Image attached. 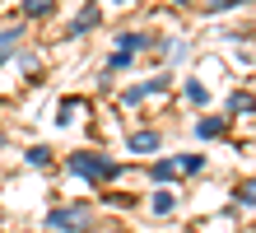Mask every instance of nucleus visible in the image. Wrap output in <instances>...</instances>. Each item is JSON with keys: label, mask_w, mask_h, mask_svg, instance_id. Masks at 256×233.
I'll return each mask as SVG.
<instances>
[{"label": "nucleus", "mask_w": 256, "mask_h": 233, "mask_svg": "<svg viewBox=\"0 0 256 233\" xmlns=\"http://www.w3.org/2000/svg\"><path fill=\"white\" fill-rule=\"evenodd\" d=\"M70 173L74 177H84V182H112L122 168H116L108 154H94V149H80V154H70Z\"/></svg>", "instance_id": "obj_1"}, {"label": "nucleus", "mask_w": 256, "mask_h": 233, "mask_svg": "<svg viewBox=\"0 0 256 233\" xmlns=\"http://www.w3.org/2000/svg\"><path fill=\"white\" fill-rule=\"evenodd\" d=\"M47 224L56 233H84L88 224H94V210H88V205H56L47 214Z\"/></svg>", "instance_id": "obj_2"}, {"label": "nucleus", "mask_w": 256, "mask_h": 233, "mask_svg": "<svg viewBox=\"0 0 256 233\" xmlns=\"http://www.w3.org/2000/svg\"><path fill=\"white\" fill-rule=\"evenodd\" d=\"M144 47H158V38H154V33H135V28H126V33H116V52L135 56V52H144Z\"/></svg>", "instance_id": "obj_3"}, {"label": "nucleus", "mask_w": 256, "mask_h": 233, "mask_svg": "<svg viewBox=\"0 0 256 233\" xmlns=\"http://www.w3.org/2000/svg\"><path fill=\"white\" fill-rule=\"evenodd\" d=\"M168 84H172L168 75H154V80H144V84H135V89H126V93H122V103H126V107H135L140 98H149V93H163Z\"/></svg>", "instance_id": "obj_4"}, {"label": "nucleus", "mask_w": 256, "mask_h": 233, "mask_svg": "<svg viewBox=\"0 0 256 233\" xmlns=\"http://www.w3.org/2000/svg\"><path fill=\"white\" fill-rule=\"evenodd\" d=\"M88 28H98V5H84V10H80V14L70 19V38L88 33Z\"/></svg>", "instance_id": "obj_5"}, {"label": "nucleus", "mask_w": 256, "mask_h": 233, "mask_svg": "<svg viewBox=\"0 0 256 233\" xmlns=\"http://www.w3.org/2000/svg\"><path fill=\"white\" fill-rule=\"evenodd\" d=\"M158 145H163L158 131H135V135H130V154H154Z\"/></svg>", "instance_id": "obj_6"}, {"label": "nucleus", "mask_w": 256, "mask_h": 233, "mask_svg": "<svg viewBox=\"0 0 256 233\" xmlns=\"http://www.w3.org/2000/svg\"><path fill=\"white\" fill-rule=\"evenodd\" d=\"M19 38H24V28H5V33H0V66H5V61L14 56V47H19Z\"/></svg>", "instance_id": "obj_7"}, {"label": "nucleus", "mask_w": 256, "mask_h": 233, "mask_svg": "<svg viewBox=\"0 0 256 233\" xmlns=\"http://www.w3.org/2000/svg\"><path fill=\"white\" fill-rule=\"evenodd\" d=\"M196 135H200V140L224 135V117H200V121H196Z\"/></svg>", "instance_id": "obj_8"}, {"label": "nucleus", "mask_w": 256, "mask_h": 233, "mask_svg": "<svg viewBox=\"0 0 256 233\" xmlns=\"http://www.w3.org/2000/svg\"><path fill=\"white\" fill-rule=\"evenodd\" d=\"M228 112H238V117L256 112V93H233V98H228Z\"/></svg>", "instance_id": "obj_9"}, {"label": "nucleus", "mask_w": 256, "mask_h": 233, "mask_svg": "<svg viewBox=\"0 0 256 233\" xmlns=\"http://www.w3.org/2000/svg\"><path fill=\"white\" fill-rule=\"evenodd\" d=\"M52 10H56V0H24V14H28V19H47Z\"/></svg>", "instance_id": "obj_10"}, {"label": "nucleus", "mask_w": 256, "mask_h": 233, "mask_svg": "<svg viewBox=\"0 0 256 233\" xmlns=\"http://www.w3.org/2000/svg\"><path fill=\"white\" fill-rule=\"evenodd\" d=\"M172 168H177V173H200L205 159H200V154H182V159H172Z\"/></svg>", "instance_id": "obj_11"}, {"label": "nucleus", "mask_w": 256, "mask_h": 233, "mask_svg": "<svg viewBox=\"0 0 256 233\" xmlns=\"http://www.w3.org/2000/svg\"><path fill=\"white\" fill-rule=\"evenodd\" d=\"M24 159L33 163V168H47V163H52V149H47V145H33V149L24 154Z\"/></svg>", "instance_id": "obj_12"}, {"label": "nucleus", "mask_w": 256, "mask_h": 233, "mask_svg": "<svg viewBox=\"0 0 256 233\" xmlns=\"http://www.w3.org/2000/svg\"><path fill=\"white\" fill-rule=\"evenodd\" d=\"M74 107H80L74 98H66L61 107H56V126H70V121H74Z\"/></svg>", "instance_id": "obj_13"}, {"label": "nucleus", "mask_w": 256, "mask_h": 233, "mask_svg": "<svg viewBox=\"0 0 256 233\" xmlns=\"http://www.w3.org/2000/svg\"><path fill=\"white\" fill-rule=\"evenodd\" d=\"M172 177H177L172 163H154V173H149V182H172Z\"/></svg>", "instance_id": "obj_14"}, {"label": "nucleus", "mask_w": 256, "mask_h": 233, "mask_svg": "<svg viewBox=\"0 0 256 233\" xmlns=\"http://www.w3.org/2000/svg\"><path fill=\"white\" fill-rule=\"evenodd\" d=\"M149 205H154V214H172V196H168V191H158Z\"/></svg>", "instance_id": "obj_15"}, {"label": "nucleus", "mask_w": 256, "mask_h": 233, "mask_svg": "<svg viewBox=\"0 0 256 233\" xmlns=\"http://www.w3.org/2000/svg\"><path fill=\"white\" fill-rule=\"evenodd\" d=\"M126 66H130V56H126V52H112V56H108V75H116V70H126Z\"/></svg>", "instance_id": "obj_16"}, {"label": "nucleus", "mask_w": 256, "mask_h": 233, "mask_svg": "<svg viewBox=\"0 0 256 233\" xmlns=\"http://www.w3.org/2000/svg\"><path fill=\"white\" fill-rule=\"evenodd\" d=\"M238 5H247V0H210L205 10H210V14H224V10H238Z\"/></svg>", "instance_id": "obj_17"}, {"label": "nucleus", "mask_w": 256, "mask_h": 233, "mask_svg": "<svg viewBox=\"0 0 256 233\" xmlns=\"http://www.w3.org/2000/svg\"><path fill=\"white\" fill-rule=\"evenodd\" d=\"M238 200H242V205H256V182H242V186H238Z\"/></svg>", "instance_id": "obj_18"}, {"label": "nucleus", "mask_w": 256, "mask_h": 233, "mask_svg": "<svg viewBox=\"0 0 256 233\" xmlns=\"http://www.w3.org/2000/svg\"><path fill=\"white\" fill-rule=\"evenodd\" d=\"M186 98H191V103H210V93H205V84L191 80V84H186Z\"/></svg>", "instance_id": "obj_19"}, {"label": "nucleus", "mask_w": 256, "mask_h": 233, "mask_svg": "<svg viewBox=\"0 0 256 233\" xmlns=\"http://www.w3.org/2000/svg\"><path fill=\"white\" fill-rule=\"evenodd\" d=\"M168 56H172V61H177V56H186V42H182V38H172V42H168Z\"/></svg>", "instance_id": "obj_20"}, {"label": "nucleus", "mask_w": 256, "mask_h": 233, "mask_svg": "<svg viewBox=\"0 0 256 233\" xmlns=\"http://www.w3.org/2000/svg\"><path fill=\"white\" fill-rule=\"evenodd\" d=\"M177 5H196V0H177Z\"/></svg>", "instance_id": "obj_21"}, {"label": "nucleus", "mask_w": 256, "mask_h": 233, "mask_svg": "<svg viewBox=\"0 0 256 233\" xmlns=\"http://www.w3.org/2000/svg\"><path fill=\"white\" fill-rule=\"evenodd\" d=\"M0 145H5V131H0Z\"/></svg>", "instance_id": "obj_22"}, {"label": "nucleus", "mask_w": 256, "mask_h": 233, "mask_svg": "<svg viewBox=\"0 0 256 233\" xmlns=\"http://www.w3.org/2000/svg\"><path fill=\"white\" fill-rule=\"evenodd\" d=\"M122 5H126V0H122Z\"/></svg>", "instance_id": "obj_23"}]
</instances>
